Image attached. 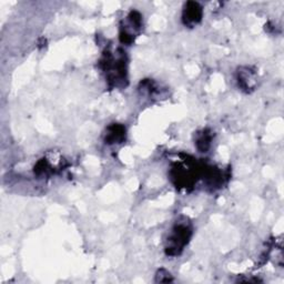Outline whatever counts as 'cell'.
<instances>
[{
  "label": "cell",
  "instance_id": "277c9868",
  "mask_svg": "<svg viewBox=\"0 0 284 284\" xmlns=\"http://www.w3.org/2000/svg\"><path fill=\"white\" fill-rule=\"evenodd\" d=\"M125 136V129L122 125L119 124H113L108 129V134L106 137L107 143H117L122 141Z\"/></svg>",
  "mask_w": 284,
  "mask_h": 284
},
{
  "label": "cell",
  "instance_id": "6da1fadb",
  "mask_svg": "<svg viewBox=\"0 0 284 284\" xmlns=\"http://www.w3.org/2000/svg\"><path fill=\"white\" fill-rule=\"evenodd\" d=\"M191 237V225L187 220L179 221L173 226L167 240L166 252L168 255H178L188 244Z\"/></svg>",
  "mask_w": 284,
  "mask_h": 284
},
{
  "label": "cell",
  "instance_id": "3957f363",
  "mask_svg": "<svg viewBox=\"0 0 284 284\" xmlns=\"http://www.w3.org/2000/svg\"><path fill=\"white\" fill-rule=\"evenodd\" d=\"M202 17V8L197 3H188L184 10V21L189 26L197 24Z\"/></svg>",
  "mask_w": 284,
  "mask_h": 284
},
{
  "label": "cell",
  "instance_id": "5b68a950",
  "mask_svg": "<svg viewBox=\"0 0 284 284\" xmlns=\"http://www.w3.org/2000/svg\"><path fill=\"white\" fill-rule=\"evenodd\" d=\"M211 135L210 134H206V132H203L197 140V147L199 150H201L202 152H204L208 149H209L210 144H211Z\"/></svg>",
  "mask_w": 284,
  "mask_h": 284
},
{
  "label": "cell",
  "instance_id": "8992f818",
  "mask_svg": "<svg viewBox=\"0 0 284 284\" xmlns=\"http://www.w3.org/2000/svg\"><path fill=\"white\" fill-rule=\"evenodd\" d=\"M157 281L158 282H170L172 281V277L170 275V273H168L167 271L165 270H160L159 273L157 275Z\"/></svg>",
  "mask_w": 284,
  "mask_h": 284
},
{
  "label": "cell",
  "instance_id": "7a4b0ae2",
  "mask_svg": "<svg viewBox=\"0 0 284 284\" xmlns=\"http://www.w3.org/2000/svg\"><path fill=\"white\" fill-rule=\"evenodd\" d=\"M238 81L239 86L241 87L242 89L249 91L253 89L256 85V73L248 67L241 68L238 71Z\"/></svg>",
  "mask_w": 284,
  "mask_h": 284
}]
</instances>
